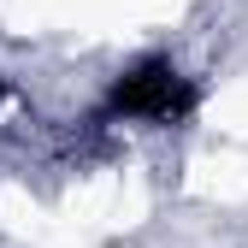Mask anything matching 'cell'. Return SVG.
<instances>
[{
	"instance_id": "cell-1",
	"label": "cell",
	"mask_w": 248,
	"mask_h": 248,
	"mask_svg": "<svg viewBox=\"0 0 248 248\" xmlns=\"http://www.w3.org/2000/svg\"><path fill=\"white\" fill-rule=\"evenodd\" d=\"M195 112V83L183 77L171 59H136L118 71L107 89V118H142V124H183Z\"/></svg>"
},
{
	"instance_id": "cell-2",
	"label": "cell",
	"mask_w": 248,
	"mask_h": 248,
	"mask_svg": "<svg viewBox=\"0 0 248 248\" xmlns=\"http://www.w3.org/2000/svg\"><path fill=\"white\" fill-rule=\"evenodd\" d=\"M6 101H12V83H6V77H0V107H6Z\"/></svg>"
}]
</instances>
